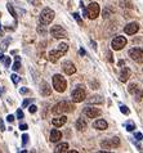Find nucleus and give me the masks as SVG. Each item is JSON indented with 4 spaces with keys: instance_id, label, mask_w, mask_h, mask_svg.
<instances>
[{
    "instance_id": "nucleus-1",
    "label": "nucleus",
    "mask_w": 143,
    "mask_h": 153,
    "mask_svg": "<svg viewBox=\"0 0 143 153\" xmlns=\"http://www.w3.org/2000/svg\"><path fill=\"white\" fill-rule=\"evenodd\" d=\"M74 109H75V107L71 102L63 100V102H60V103H57L54 105L52 108V112H53V114H62V113H67V112H72Z\"/></svg>"
},
{
    "instance_id": "nucleus-2",
    "label": "nucleus",
    "mask_w": 143,
    "mask_h": 153,
    "mask_svg": "<svg viewBox=\"0 0 143 153\" xmlns=\"http://www.w3.org/2000/svg\"><path fill=\"white\" fill-rule=\"evenodd\" d=\"M99 12H101L99 4L98 3H90L86 9H84V14H85V17H88L89 19H95L97 17L99 16Z\"/></svg>"
},
{
    "instance_id": "nucleus-3",
    "label": "nucleus",
    "mask_w": 143,
    "mask_h": 153,
    "mask_svg": "<svg viewBox=\"0 0 143 153\" xmlns=\"http://www.w3.org/2000/svg\"><path fill=\"white\" fill-rule=\"evenodd\" d=\"M53 88L56 89L58 93H63L67 88V82L65 77H62L61 75H54L53 76Z\"/></svg>"
},
{
    "instance_id": "nucleus-4",
    "label": "nucleus",
    "mask_w": 143,
    "mask_h": 153,
    "mask_svg": "<svg viewBox=\"0 0 143 153\" xmlns=\"http://www.w3.org/2000/svg\"><path fill=\"white\" fill-rule=\"evenodd\" d=\"M54 19V12L50 9V8H45L41 12V14L39 17V21L41 25H49L52 23V21Z\"/></svg>"
},
{
    "instance_id": "nucleus-5",
    "label": "nucleus",
    "mask_w": 143,
    "mask_h": 153,
    "mask_svg": "<svg viewBox=\"0 0 143 153\" xmlns=\"http://www.w3.org/2000/svg\"><path fill=\"white\" fill-rule=\"evenodd\" d=\"M71 98H72V102H74V103H80V102H83V100L86 98L85 90H84L81 86H77V88L72 91V94H71Z\"/></svg>"
},
{
    "instance_id": "nucleus-6",
    "label": "nucleus",
    "mask_w": 143,
    "mask_h": 153,
    "mask_svg": "<svg viewBox=\"0 0 143 153\" xmlns=\"http://www.w3.org/2000/svg\"><path fill=\"white\" fill-rule=\"evenodd\" d=\"M129 57L137 63H143V49L133 48L129 50Z\"/></svg>"
},
{
    "instance_id": "nucleus-7",
    "label": "nucleus",
    "mask_w": 143,
    "mask_h": 153,
    "mask_svg": "<svg viewBox=\"0 0 143 153\" xmlns=\"http://www.w3.org/2000/svg\"><path fill=\"white\" fill-rule=\"evenodd\" d=\"M125 45H127V39H125L124 36H120V35L116 36L111 42V46H112L113 50H121Z\"/></svg>"
},
{
    "instance_id": "nucleus-8",
    "label": "nucleus",
    "mask_w": 143,
    "mask_h": 153,
    "mask_svg": "<svg viewBox=\"0 0 143 153\" xmlns=\"http://www.w3.org/2000/svg\"><path fill=\"white\" fill-rule=\"evenodd\" d=\"M50 33H52V36L56 37V39H65V37H67L66 30L62 28L61 26H58V25L50 28Z\"/></svg>"
},
{
    "instance_id": "nucleus-9",
    "label": "nucleus",
    "mask_w": 143,
    "mask_h": 153,
    "mask_svg": "<svg viewBox=\"0 0 143 153\" xmlns=\"http://www.w3.org/2000/svg\"><path fill=\"white\" fill-rule=\"evenodd\" d=\"M128 91L132 95L136 97L137 100H141L143 98V90H142V89H139V86H138L137 84H130L129 88H128Z\"/></svg>"
},
{
    "instance_id": "nucleus-10",
    "label": "nucleus",
    "mask_w": 143,
    "mask_h": 153,
    "mask_svg": "<svg viewBox=\"0 0 143 153\" xmlns=\"http://www.w3.org/2000/svg\"><path fill=\"white\" fill-rule=\"evenodd\" d=\"M101 109L98 108H92V107H85L84 108V114H85L86 117H89V118H95V117H98L101 116Z\"/></svg>"
},
{
    "instance_id": "nucleus-11",
    "label": "nucleus",
    "mask_w": 143,
    "mask_h": 153,
    "mask_svg": "<svg viewBox=\"0 0 143 153\" xmlns=\"http://www.w3.org/2000/svg\"><path fill=\"white\" fill-rule=\"evenodd\" d=\"M138 30H139V25H138L137 22H132V23H129L124 27V31H125L127 35H134V33L138 32Z\"/></svg>"
},
{
    "instance_id": "nucleus-12",
    "label": "nucleus",
    "mask_w": 143,
    "mask_h": 153,
    "mask_svg": "<svg viewBox=\"0 0 143 153\" xmlns=\"http://www.w3.org/2000/svg\"><path fill=\"white\" fill-rule=\"evenodd\" d=\"M62 67H63V71L66 72L67 75H74L75 72H76V67H75L74 63H72V62H70V61L65 62Z\"/></svg>"
},
{
    "instance_id": "nucleus-13",
    "label": "nucleus",
    "mask_w": 143,
    "mask_h": 153,
    "mask_svg": "<svg viewBox=\"0 0 143 153\" xmlns=\"http://www.w3.org/2000/svg\"><path fill=\"white\" fill-rule=\"evenodd\" d=\"M130 70L128 68V67H123V70H121V72H120V81L121 82H127L128 80H129V77H130Z\"/></svg>"
},
{
    "instance_id": "nucleus-14",
    "label": "nucleus",
    "mask_w": 143,
    "mask_h": 153,
    "mask_svg": "<svg viewBox=\"0 0 143 153\" xmlns=\"http://www.w3.org/2000/svg\"><path fill=\"white\" fill-rule=\"evenodd\" d=\"M48 56H49V61L50 62H57L58 61V59H60L62 56H63V54H62L61 52H60V50H52V52H49V54H48Z\"/></svg>"
},
{
    "instance_id": "nucleus-15",
    "label": "nucleus",
    "mask_w": 143,
    "mask_h": 153,
    "mask_svg": "<svg viewBox=\"0 0 143 153\" xmlns=\"http://www.w3.org/2000/svg\"><path fill=\"white\" fill-rule=\"evenodd\" d=\"M93 126H94V129H97V130H106L107 126H108V124H107V121H104V120H102V118H101V120L94 121Z\"/></svg>"
},
{
    "instance_id": "nucleus-16",
    "label": "nucleus",
    "mask_w": 143,
    "mask_h": 153,
    "mask_svg": "<svg viewBox=\"0 0 143 153\" xmlns=\"http://www.w3.org/2000/svg\"><path fill=\"white\" fill-rule=\"evenodd\" d=\"M67 121V117L66 116H61V117H56L52 120V124L56 126V127H60V126H63Z\"/></svg>"
},
{
    "instance_id": "nucleus-17",
    "label": "nucleus",
    "mask_w": 143,
    "mask_h": 153,
    "mask_svg": "<svg viewBox=\"0 0 143 153\" xmlns=\"http://www.w3.org/2000/svg\"><path fill=\"white\" fill-rule=\"evenodd\" d=\"M40 93H41V95H45V97H48V95H50V93H52V88H50V86H49V85H48L47 82H43V84H41Z\"/></svg>"
},
{
    "instance_id": "nucleus-18",
    "label": "nucleus",
    "mask_w": 143,
    "mask_h": 153,
    "mask_svg": "<svg viewBox=\"0 0 143 153\" xmlns=\"http://www.w3.org/2000/svg\"><path fill=\"white\" fill-rule=\"evenodd\" d=\"M88 103L89 104H102L103 103V98L101 95H93L88 99Z\"/></svg>"
},
{
    "instance_id": "nucleus-19",
    "label": "nucleus",
    "mask_w": 143,
    "mask_h": 153,
    "mask_svg": "<svg viewBox=\"0 0 143 153\" xmlns=\"http://www.w3.org/2000/svg\"><path fill=\"white\" fill-rule=\"evenodd\" d=\"M61 138H62V133L60 130H57V129L52 130V133H50V140L52 142H58Z\"/></svg>"
},
{
    "instance_id": "nucleus-20",
    "label": "nucleus",
    "mask_w": 143,
    "mask_h": 153,
    "mask_svg": "<svg viewBox=\"0 0 143 153\" xmlns=\"http://www.w3.org/2000/svg\"><path fill=\"white\" fill-rule=\"evenodd\" d=\"M86 126H88V124H86V121L84 120V118H77V121H76V129L79 131H84V130L86 129Z\"/></svg>"
},
{
    "instance_id": "nucleus-21",
    "label": "nucleus",
    "mask_w": 143,
    "mask_h": 153,
    "mask_svg": "<svg viewBox=\"0 0 143 153\" xmlns=\"http://www.w3.org/2000/svg\"><path fill=\"white\" fill-rule=\"evenodd\" d=\"M67 149H69V144L67 143H61V144H58V146L56 147L54 152L56 153H63V152H67Z\"/></svg>"
},
{
    "instance_id": "nucleus-22",
    "label": "nucleus",
    "mask_w": 143,
    "mask_h": 153,
    "mask_svg": "<svg viewBox=\"0 0 143 153\" xmlns=\"http://www.w3.org/2000/svg\"><path fill=\"white\" fill-rule=\"evenodd\" d=\"M101 147H102V149H112L111 140H103V142L101 143Z\"/></svg>"
},
{
    "instance_id": "nucleus-23",
    "label": "nucleus",
    "mask_w": 143,
    "mask_h": 153,
    "mask_svg": "<svg viewBox=\"0 0 143 153\" xmlns=\"http://www.w3.org/2000/svg\"><path fill=\"white\" fill-rule=\"evenodd\" d=\"M58 50H60L62 54H66V52L69 50V45L65 44V42H62V44L58 45Z\"/></svg>"
},
{
    "instance_id": "nucleus-24",
    "label": "nucleus",
    "mask_w": 143,
    "mask_h": 153,
    "mask_svg": "<svg viewBox=\"0 0 143 153\" xmlns=\"http://www.w3.org/2000/svg\"><path fill=\"white\" fill-rule=\"evenodd\" d=\"M111 140V144H112V148H117L120 146V139L117 138V137H115V138H112V139H110Z\"/></svg>"
},
{
    "instance_id": "nucleus-25",
    "label": "nucleus",
    "mask_w": 143,
    "mask_h": 153,
    "mask_svg": "<svg viewBox=\"0 0 143 153\" xmlns=\"http://www.w3.org/2000/svg\"><path fill=\"white\" fill-rule=\"evenodd\" d=\"M125 127H127L128 131H133L134 129H136V125H134L133 121H128L127 124H125Z\"/></svg>"
},
{
    "instance_id": "nucleus-26",
    "label": "nucleus",
    "mask_w": 143,
    "mask_h": 153,
    "mask_svg": "<svg viewBox=\"0 0 143 153\" xmlns=\"http://www.w3.org/2000/svg\"><path fill=\"white\" fill-rule=\"evenodd\" d=\"M7 8H8V10H9L10 16H13V18H17V14H16V10H14L13 5H12V4H7Z\"/></svg>"
},
{
    "instance_id": "nucleus-27",
    "label": "nucleus",
    "mask_w": 143,
    "mask_h": 153,
    "mask_svg": "<svg viewBox=\"0 0 143 153\" xmlns=\"http://www.w3.org/2000/svg\"><path fill=\"white\" fill-rule=\"evenodd\" d=\"M14 71H18L19 68H21V62H19V57H17L16 58V63L13 65V67H12Z\"/></svg>"
},
{
    "instance_id": "nucleus-28",
    "label": "nucleus",
    "mask_w": 143,
    "mask_h": 153,
    "mask_svg": "<svg viewBox=\"0 0 143 153\" xmlns=\"http://www.w3.org/2000/svg\"><path fill=\"white\" fill-rule=\"evenodd\" d=\"M120 5L123 7V8H132V3L127 1V0H121V1H120Z\"/></svg>"
},
{
    "instance_id": "nucleus-29",
    "label": "nucleus",
    "mask_w": 143,
    "mask_h": 153,
    "mask_svg": "<svg viewBox=\"0 0 143 153\" xmlns=\"http://www.w3.org/2000/svg\"><path fill=\"white\" fill-rule=\"evenodd\" d=\"M28 111H30V113H35L36 111H37V107L35 104H32V105H30V107H28Z\"/></svg>"
},
{
    "instance_id": "nucleus-30",
    "label": "nucleus",
    "mask_w": 143,
    "mask_h": 153,
    "mask_svg": "<svg viewBox=\"0 0 143 153\" xmlns=\"http://www.w3.org/2000/svg\"><path fill=\"white\" fill-rule=\"evenodd\" d=\"M120 111L123 112L124 114H129V109H128V107H125V105H121V107H120Z\"/></svg>"
},
{
    "instance_id": "nucleus-31",
    "label": "nucleus",
    "mask_w": 143,
    "mask_h": 153,
    "mask_svg": "<svg viewBox=\"0 0 143 153\" xmlns=\"http://www.w3.org/2000/svg\"><path fill=\"white\" fill-rule=\"evenodd\" d=\"M10 77H12V81H13L14 84H18V81H19V77H18V76H17L16 74H14V75H12Z\"/></svg>"
},
{
    "instance_id": "nucleus-32",
    "label": "nucleus",
    "mask_w": 143,
    "mask_h": 153,
    "mask_svg": "<svg viewBox=\"0 0 143 153\" xmlns=\"http://www.w3.org/2000/svg\"><path fill=\"white\" fill-rule=\"evenodd\" d=\"M110 14H111V10H108V8H106L104 12H103V17L104 18H107V17H110Z\"/></svg>"
},
{
    "instance_id": "nucleus-33",
    "label": "nucleus",
    "mask_w": 143,
    "mask_h": 153,
    "mask_svg": "<svg viewBox=\"0 0 143 153\" xmlns=\"http://www.w3.org/2000/svg\"><path fill=\"white\" fill-rule=\"evenodd\" d=\"M27 142H28V135H26V134H25L23 137H22V143H23V146H26V144H27Z\"/></svg>"
},
{
    "instance_id": "nucleus-34",
    "label": "nucleus",
    "mask_w": 143,
    "mask_h": 153,
    "mask_svg": "<svg viewBox=\"0 0 143 153\" xmlns=\"http://www.w3.org/2000/svg\"><path fill=\"white\" fill-rule=\"evenodd\" d=\"M17 117H18V118H23V117H25L22 109H18V111H17Z\"/></svg>"
},
{
    "instance_id": "nucleus-35",
    "label": "nucleus",
    "mask_w": 143,
    "mask_h": 153,
    "mask_svg": "<svg viewBox=\"0 0 143 153\" xmlns=\"http://www.w3.org/2000/svg\"><path fill=\"white\" fill-rule=\"evenodd\" d=\"M37 32H39V33H43V35H45V32H47V31H45V28H44L43 26H41V27H37Z\"/></svg>"
},
{
    "instance_id": "nucleus-36",
    "label": "nucleus",
    "mask_w": 143,
    "mask_h": 153,
    "mask_svg": "<svg viewBox=\"0 0 143 153\" xmlns=\"http://www.w3.org/2000/svg\"><path fill=\"white\" fill-rule=\"evenodd\" d=\"M134 137H136L137 140H142L143 139V135L141 133H136V134H134Z\"/></svg>"
},
{
    "instance_id": "nucleus-37",
    "label": "nucleus",
    "mask_w": 143,
    "mask_h": 153,
    "mask_svg": "<svg viewBox=\"0 0 143 153\" xmlns=\"http://www.w3.org/2000/svg\"><path fill=\"white\" fill-rule=\"evenodd\" d=\"M74 18L79 23H81V18H80V16H79V13H74Z\"/></svg>"
},
{
    "instance_id": "nucleus-38",
    "label": "nucleus",
    "mask_w": 143,
    "mask_h": 153,
    "mask_svg": "<svg viewBox=\"0 0 143 153\" xmlns=\"http://www.w3.org/2000/svg\"><path fill=\"white\" fill-rule=\"evenodd\" d=\"M7 121L8 122H13L14 121V116H12V114H8V116H7Z\"/></svg>"
},
{
    "instance_id": "nucleus-39",
    "label": "nucleus",
    "mask_w": 143,
    "mask_h": 153,
    "mask_svg": "<svg viewBox=\"0 0 143 153\" xmlns=\"http://www.w3.org/2000/svg\"><path fill=\"white\" fill-rule=\"evenodd\" d=\"M4 63H5V67H9L10 66V57H7L5 62H4Z\"/></svg>"
},
{
    "instance_id": "nucleus-40",
    "label": "nucleus",
    "mask_w": 143,
    "mask_h": 153,
    "mask_svg": "<svg viewBox=\"0 0 143 153\" xmlns=\"http://www.w3.org/2000/svg\"><path fill=\"white\" fill-rule=\"evenodd\" d=\"M19 129L22 130V131H25V130H27V129H28V126H27L26 124H22V125L19 124Z\"/></svg>"
},
{
    "instance_id": "nucleus-41",
    "label": "nucleus",
    "mask_w": 143,
    "mask_h": 153,
    "mask_svg": "<svg viewBox=\"0 0 143 153\" xmlns=\"http://www.w3.org/2000/svg\"><path fill=\"white\" fill-rule=\"evenodd\" d=\"M9 42V40H7V41H4L3 44H1V50H5L7 49V44Z\"/></svg>"
},
{
    "instance_id": "nucleus-42",
    "label": "nucleus",
    "mask_w": 143,
    "mask_h": 153,
    "mask_svg": "<svg viewBox=\"0 0 143 153\" xmlns=\"http://www.w3.org/2000/svg\"><path fill=\"white\" fill-rule=\"evenodd\" d=\"M19 93H21V94H26V93H28V89L27 88H22L19 90Z\"/></svg>"
},
{
    "instance_id": "nucleus-43",
    "label": "nucleus",
    "mask_w": 143,
    "mask_h": 153,
    "mask_svg": "<svg viewBox=\"0 0 143 153\" xmlns=\"http://www.w3.org/2000/svg\"><path fill=\"white\" fill-rule=\"evenodd\" d=\"M0 130H1V131L5 130V127H4V124H3V121H1V120H0Z\"/></svg>"
},
{
    "instance_id": "nucleus-44",
    "label": "nucleus",
    "mask_w": 143,
    "mask_h": 153,
    "mask_svg": "<svg viewBox=\"0 0 143 153\" xmlns=\"http://www.w3.org/2000/svg\"><path fill=\"white\" fill-rule=\"evenodd\" d=\"M28 103H30V100H28V99H27V100H25V102H23V104H22V107H27Z\"/></svg>"
},
{
    "instance_id": "nucleus-45",
    "label": "nucleus",
    "mask_w": 143,
    "mask_h": 153,
    "mask_svg": "<svg viewBox=\"0 0 143 153\" xmlns=\"http://www.w3.org/2000/svg\"><path fill=\"white\" fill-rule=\"evenodd\" d=\"M107 58H108V61L112 62V54L111 53H107Z\"/></svg>"
},
{
    "instance_id": "nucleus-46",
    "label": "nucleus",
    "mask_w": 143,
    "mask_h": 153,
    "mask_svg": "<svg viewBox=\"0 0 143 153\" xmlns=\"http://www.w3.org/2000/svg\"><path fill=\"white\" fill-rule=\"evenodd\" d=\"M84 54H85V50H84V49H80V56H84Z\"/></svg>"
},
{
    "instance_id": "nucleus-47",
    "label": "nucleus",
    "mask_w": 143,
    "mask_h": 153,
    "mask_svg": "<svg viewBox=\"0 0 143 153\" xmlns=\"http://www.w3.org/2000/svg\"><path fill=\"white\" fill-rule=\"evenodd\" d=\"M3 59H4V56H3V54H1V53H0V62H1V61H3Z\"/></svg>"
},
{
    "instance_id": "nucleus-48",
    "label": "nucleus",
    "mask_w": 143,
    "mask_h": 153,
    "mask_svg": "<svg viewBox=\"0 0 143 153\" xmlns=\"http://www.w3.org/2000/svg\"><path fill=\"white\" fill-rule=\"evenodd\" d=\"M0 28H1V23H0Z\"/></svg>"
}]
</instances>
